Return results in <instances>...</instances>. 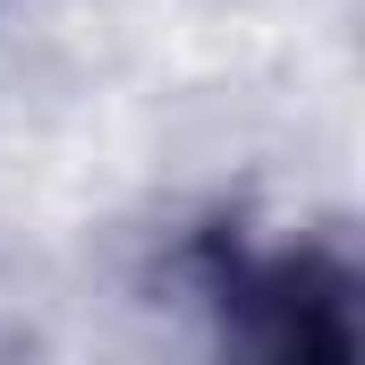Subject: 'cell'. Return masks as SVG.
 <instances>
[{"label":"cell","mask_w":365,"mask_h":365,"mask_svg":"<svg viewBox=\"0 0 365 365\" xmlns=\"http://www.w3.org/2000/svg\"><path fill=\"white\" fill-rule=\"evenodd\" d=\"M0 9H26V0H0Z\"/></svg>","instance_id":"6da1fadb"}]
</instances>
